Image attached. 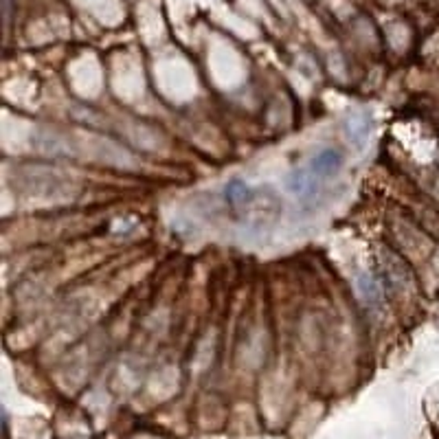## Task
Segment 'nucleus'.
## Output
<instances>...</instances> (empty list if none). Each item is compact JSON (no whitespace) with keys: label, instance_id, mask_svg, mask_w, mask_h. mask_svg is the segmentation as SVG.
<instances>
[{"label":"nucleus","instance_id":"nucleus-1","mask_svg":"<svg viewBox=\"0 0 439 439\" xmlns=\"http://www.w3.org/2000/svg\"><path fill=\"white\" fill-rule=\"evenodd\" d=\"M343 165V154L337 149H323L319 154H314L312 161L307 163V169L312 171L319 180H325L329 176H334Z\"/></svg>","mask_w":439,"mask_h":439},{"label":"nucleus","instance_id":"nucleus-2","mask_svg":"<svg viewBox=\"0 0 439 439\" xmlns=\"http://www.w3.org/2000/svg\"><path fill=\"white\" fill-rule=\"evenodd\" d=\"M371 130V119L367 115H354L347 119V137L351 143L363 145Z\"/></svg>","mask_w":439,"mask_h":439},{"label":"nucleus","instance_id":"nucleus-3","mask_svg":"<svg viewBox=\"0 0 439 439\" xmlns=\"http://www.w3.org/2000/svg\"><path fill=\"white\" fill-rule=\"evenodd\" d=\"M224 198L233 206H246L253 200V189L246 183H242V180H231L224 187Z\"/></svg>","mask_w":439,"mask_h":439}]
</instances>
